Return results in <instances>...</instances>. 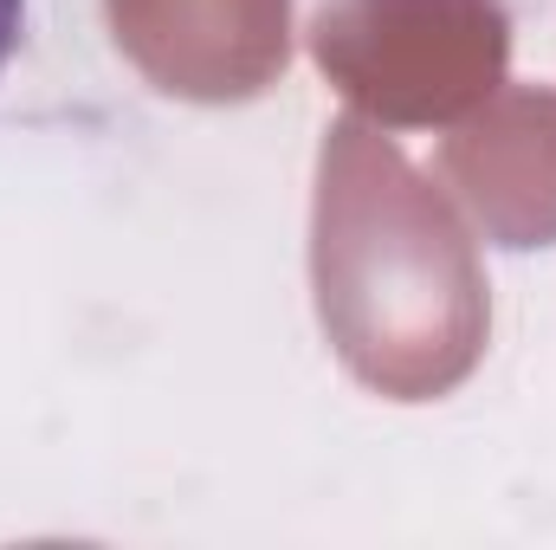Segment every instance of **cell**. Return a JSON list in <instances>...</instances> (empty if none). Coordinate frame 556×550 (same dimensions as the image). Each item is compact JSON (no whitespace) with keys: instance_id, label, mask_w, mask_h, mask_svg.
Masks as SVG:
<instances>
[{"instance_id":"obj_1","label":"cell","mask_w":556,"mask_h":550,"mask_svg":"<svg viewBox=\"0 0 556 550\" xmlns=\"http://www.w3.org/2000/svg\"><path fill=\"white\" fill-rule=\"evenodd\" d=\"M317 285L324 324L369 383L440 389L479 350V278L459 227L363 124H337L324 142Z\"/></svg>"},{"instance_id":"obj_2","label":"cell","mask_w":556,"mask_h":550,"mask_svg":"<svg viewBox=\"0 0 556 550\" xmlns=\"http://www.w3.org/2000/svg\"><path fill=\"white\" fill-rule=\"evenodd\" d=\"M20 20H26V0H0V72H7V59L20 46Z\"/></svg>"}]
</instances>
